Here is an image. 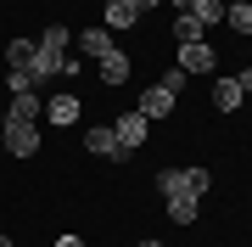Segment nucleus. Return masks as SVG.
I'll return each mask as SVG.
<instances>
[{"mask_svg":"<svg viewBox=\"0 0 252 247\" xmlns=\"http://www.w3.org/2000/svg\"><path fill=\"white\" fill-rule=\"evenodd\" d=\"M157 197H162V213H168L174 225H190L196 208H202V197L190 191L185 169H157Z\"/></svg>","mask_w":252,"mask_h":247,"instance_id":"f257e3e1","label":"nucleus"},{"mask_svg":"<svg viewBox=\"0 0 252 247\" xmlns=\"http://www.w3.org/2000/svg\"><path fill=\"white\" fill-rule=\"evenodd\" d=\"M67 28H45V34L34 39V79H56L62 73V62H67Z\"/></svg>","mask_w":252,"mask_h":247,"instance_id":"f03ea898","label":"nucleus"},{"mask_svg":"<svg viewBox=\"0 0 252 247\" xmlns=\"http://www.w3.org/2000/svg\"><path fill=\"white\" fill-rule=\"evenodd\" d=\"M0 141H6L11 157H34V152H39V124H28V118H6V124H0Z\"/></svg>","mask_w":252,"mask_h":247,"instance_id":"7ed1b4c3","label":"nucleus"},{"mask_svg":"<svg viewBox=\"0 0 252 247\" xmlns=\"http://www.w3.org/2000/svg\"><path fill=\"white\" fill-rule=\"evenodd\" d=\"M174 101H180V96L157 79V84H146V90H140V107H135V112H140L146 124H157V118H168V112H174Z\"/></svg>","mask_w":252,"mask_h":247,"instance_id":"20e7f679","label":"nucleus"},{"mask_svg":"<svg viewBox=\"0 0 252 247\" xmlns=\"http://www.w3.org/2000/svg\"><path fill=\"white\" fill-rule=\"evenodd\" d=\"M146 129H152V124H146L140 112H124V118L112 124V135H118V152L129 157V152H135V146H146Z\"/></svg>","mask_w":252,"mask_h":247,"instance_id":"39448f33","label":"nucleus"},{"mask_svg":"<svg viewBox=\"0 0 252 247\" xmlns=\"http://www.w3.org/2000/svg\"><path fill=\"white\" fill-rule=\"evenodd\" d=\"M73 45H79V56H107V51H118V39H112V28L101 23V28H84V34H73Z\"/></svg>","mask_w":252,"mask_h":247,"instance_id":"423d86ee","label":"nucleus"},{"mask_svg":"<svg viewBox=\"0 0 252 247\" xmlns=\"http://www.w3.org/2000/svg\"><path fill=\"white\" fill-rule=\"evenodd\" d=\"M180 73H213V45L207 39H196V45H180Z\"/></svg>","mask_w":252,"mask_h":247,"instance_id":"0eeeda50","label":"nucleus"},{"mask_svg":"<svg viewBox=\"0 0 252 247\" xmlns=\"http://www.w3.org/2000/svg\"><path fill=\"white\" fill-rule=\"evenodd\" d=\"M6 73H28L34 79V39H6Z\"/></svg>","mask_w":252,"mask_h":247,"instance_id":"6e6552de","label":"nucleus"},{"mask_svg":"<svg viewBox=\"0 0 252 247\" xmlns=\"http://www.w3.org/2000/svg\"><path fill=\"white\" fill-rule=\"evenodd\" d=\"M101 84H129V73H135V62H129V51H107L101 56Z\"/></svg>","mask_w":252,"mask_h":247,"instance_id":"1a4fd4ad","label":"nucleus"},{"mask_svg":"<svg viewBox=\"0 0 252 247\" xmlns=\"http://www.w3.org/2000/svg\"><path fill=\"white\" fill-rule=\"evenodd\" d=\"M79 112H84V101L73 96V90H62V96L45 101V118H51V124H79Z\"/></svg>","mask_w":252,"mask_h":247,"instance_id":"9d476101","label":"nucleus"},{"mask_svg":"<svg viewBox=\"0 0 252 247\" xmlns=\"http://www.w3.org/2000/svg\"><path fill=\"white\" fill-rule=\"evenodd\" d=\"M90 152H95V157H107V163H124V152H118V135H112V124H90Z\"/></svg>","mask_w":252,"mask_h":247,"instance_id":"9b49d317","label":"nucleus"},{"mask_svg":"<svg viewBox=\"0 0 252 247\" xmlns=\"http://www.w3.org/2000/svg\"><path fill=\"white\" fill-rule=\"evenodd\" d=\"M135 23H140V11L129 6V0H107V28H112V34H129Z\"/></svg>","mask_w":252,"mask_h":247,"instance_id":"f8f14e48","label":"nucleus"},{"mask_svg":"<svg viewBox=\"0 0 252 247\" xmlns=\"http://www.w3.org/2000/svg\"><path fill=\"white\" fill-rule=\"evenodd\" d=\"M241 101H247V96H241V84H235V79H219V84H213V107H219V112H235Z\"/></svg>","mask_w":252,"mask_h":247,"instance_id":"ddd939ff","label":"nucleus"},{"mask_svg":"<svg viewBox=\"0 0 252 247\" xmlns=\"http://www.w3.org/2000/svg\"><path fill=\"white\" fill-rule=\"evenodd\" d=\"M39 112H45V107H39V96L23 90V96H11V112H6V118H28V124H39Z\"/></svg>","mask_w":252,"mask_h":247,"instance_id":"4468645a","label":"nucleus"},{"mask_svg":"<svg viewBox=\"0 0 252 247\" xmlns=\"http://www.w3.org/2000/svg\"><path fill=\"white\" fill-rule=\"evenodd\" d=\"M190 17H196L202 28H213V23H224V0H190Z\"/></svg>","mask_w":252,"mask_h":247,"instance_id":"2eb2a0df","label":"nucleus"},{"mask_svg":"<svg viewBox=\"0 0 252 247\" xmlns=\"http://www.w3.org/2000/svg\"><path fill=\"white\" fill-rule=\"evenodd\" d=\"M207 34V28L190 17V11H180V17H174V39H180V45H196V39Z\"/></svg>","mask_w":252,"mask_h":247,"instance_id":"dca6fc26","label":"nucleus"},{"mask_svg":"<svg viewBox=\"0 0 252 247\" xmlns=\"http://www.w3.org/2000/svg\"><path fill=\"white\" fill-rule=\"evenodd\" d=\"M224 23L235 28V34H252V6H247V0H235V6H224Z\"/></svg>","mask_w":252,"mask_h":247,"instance_id":"f3484780","label":"nucleus"},{"mask_svg":"<svg viewBox=\"0 0 252 247\" xmlns=\"http://www.w3.org/2000/svg\"><path fill=\"white\" fill-rule=\"evenodd\" d=\"M185 180H190V191L207 197V185H213V169H185Z\"/></svg>","mask_w":252,"mask_h":247,"instance_id":"a211bd4d","label":"nucleus"},{"mask_svg":"<svg viewBox=\"0 0 252 247\" xmlns=\"http://www.w3.org/2000/svg\"><path fill=\"white\" fill-rule=\"evenodd\" d=\"M129 6H135V11H140V17H146V11H157V6H162V0H129Z\"/></svg>","mask_w":252,"mask_h":247,"instance_id":"6ab92c4d","label":"nucleus"},{"mask_svg":"<svg viewBox=\"0 0 252 247\" xmlns=\"http://www.w3.org/2000/svg\"><path fill=\"white\" fill-rule=\"evenodd\" d=\"M235 84H241V96H252V68H247V73H235Z\"/></svg>","mask_w":252,"mask_h":247,"instance_id":"aec40b11","label":"nucleus"},{"mask_svg":"<svg viewBox=\"0 0 252 247\" xmlns=\"http://www.w3.org/2000/svg\"><path fill=\"white\" fill-rule=\"evenodd\" d=\"M56 247H84V242L79 236H56Z\"/></svg>","mask_w":252,"mask_h":247,"instance_id":"412c9836","label":"nucleus"},{"mask_svg":"<svg viewBox=\"0 0 252 247\" xmlns=\"http://www.w3.org/2000/svg\"><path fill=\"white\" fill-rule=\"evenodd\" d=\"M168 6H174V17H180V11H190V0H168Z\"/></svg>","mask_w":252,"mask_h":247,"instance_id":"4be33fe9","label":"nucleus"},{"mask_svg":"<svg viewBox=\"0 0 252 247\" xmlns=\"http://www.w3.org/2000/svg\"><path fill=\"white\" fill-rule=\"evenodd\" d=\"M0 247H17V242H11V236H6V230H0Z\"/></svg>","mask_w":252,"mask_h":247,"instance_id":"5701e85b","label":"nucleus"},{"mask_svg":"<svg viewBox=\"0 0 252 247\" xmlns=\"http://www.w3.org/2000/svg\"><path fill=\"white\" fill-rule=\"evenodd\" d=\"M140 247H162V242H140Z\"/></svg>","mask_w":252,"mask_h":247,"instance_id":"b1692460","label":"nucleus"},{"mask_svg":"<svg viewBox=\"0 0 252 247\" xmlns=\"http://www.w3.org/2000/svg\"><path fill=\"white\" fill-rule=\"evenodd\" d=\"M0 152H6V141H0Z\"/></svg>","mask_w":252,"mask_h":247,"instance_id":"393cba45","label":"nucleus"}]
</instances>
